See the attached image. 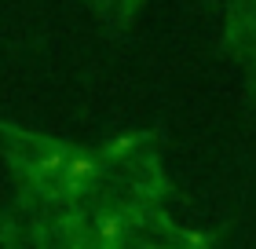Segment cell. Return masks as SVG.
<instances>
[{
	"instance_id": "obj_3",
	"label": "cell",
	"mask_w": 256,
	"mask_h": 249,
	"mask_svg": "<svg viewBox=\"0 0 256 249\" xmlns=\"http://www.w3.org/2000/svg\"><path fill=\"white\" fill-rule=\"evenodd\" d=\"M40 165H44V169H62V165H66V158H62V154H48V158H44Z\"/></svg>"
},
{
	"instance_id": "obj_4",
	"label": "cell",
	"mask_w": 256,
	"mask_h": 249,
	"mask_svg": "<svg viewBox=\"0 0 256 249\" xmlns=\"http://www.w3.org/2000/svg\"><path fill=\"white\" fill-rule=\"evenodd\" d=\"M132 143H136L132 136H124V139H118V143H114V154H124V150H132Z\"/></svg>"
},
{
	"instance_id": "obj_1",
	"label": "cell",
	"mask_w": 256,
	"mask_h": 249,
	"mask_svg": "<svg viewBox=\"0 0 256 249\" xmlns=\"http://www.w3.org/2000/svg\"><path fill=\"white\" fill-rule=\"evenodd\" d=\"M66 169H70V176H92L96 165H92L88 158H74V161H66Z\"/></svg>"
},
{
	"instance_id": "obj_2",
	"label": "cell",
	"mask_w": 256,
	"mask_h": 249,
	"mask_svg": "<svg viewBox=\"0 0 256 249\" xmlns=\"http://www.w3.org/2000/svg\"><path fill=\"white\" fill-rule=\"evenodd\" d=\"M99 234H102L106 242H114V238L121 234V223H118V220H102V223H99Z\"/></svg>"
}]
</instances>
